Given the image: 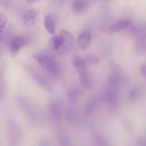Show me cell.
Returning a JSON list of instances; mask_svg holds the SVG:
<instances>
[{
  "label": "cell",
  "mask_w": 146,
  "mask_h": 146,
  "mask_svg": "<svg viewBox=\"0 0 146 146\" xmlns=\"http://www.w3.org/2000/svg\"><path fill=\"white\" fill-rule=\"evenodd\" d=\"M33 58L36 60V61L41 66V68H44L49 74L54 76L59 74L61 71L59 64L54 57L50 54L40 53L33 56Z\"/></svg>",
  "instance_id": "cell-1"
},
{
  "label": "cell",
  "mask_w": 146,
  "mask_h": 146,
  "mask_svg": "<svg viewBox=\"0 0 146 146\" xmlns=\"http://www.w3.org/2000/svg\"><path fill=\"white\" fill-rule=\"evenodd\" d=\"M111 68L108 84H109L110 87L116 89L124 82L126 78H125L124 71H123V70L115 63H111Z\"/></svg>",
  "instance_id": "cell-2"
},
{
  "label": "cell",
  "mask_w": 146,
  "mask_h": 146,
  "mask_svg": "<svg viewBox=\"0 0 146 146\" xmlns=\"http://www.w3.org/2000/svg\"><path fill=\"white\" fill-rule=\"evenodd\" d=\"M29 43V37L24 35H20L14 36L11 38L9 44L10 54L12 56H16L19 54L22 47Z\"/></svg>",
  "instance_id": "cell-3"
},
{
  "label": "cell",
  "mask_w": 146,
  "mask_h": 146,
  "mask_svg": "<svg viewBox=\"0 0 146 146\" xmlns=\"http://www.w3.org/2000/svg\"><path fill=\"white\" fill-rule=\"evenodd\" d=\"M131 23L132 21L129 19H123L115 21V22L106 26L104 27L103 31L109 33V34H113V33L118 32V31H122V30L129 27L131 25Z\"/></svg>",
  "instance_id": "cell-4"
},
{
  "label": "cell",
  "mask_w": 146,
  "mask_h": 146,
  "mask_svg": "<svg viewBox=\"0 0 146 146\" xmlns=\"http://www.w3.org/2000/svg\"><path fill=\"white\" fill-rule=\"evenodd\" d=\"M28 72L29 74H30V76L32 77L33 79H34L40 86L42 87V88L45 90L51 91V84H50V83L48 82V80H47L44 76L41 75V74H39L38 71H36L34 68H31V67H29Z\"/></svg>",
  "instance_id": "cell-5"
},
{
  "label": "cell",
  "mask_w": 146,
  "mask_h": 146,
  "mask_svg": "<svg viewBox=\"0 0 146 146\" xmlns=\"http://www.w3.org/2000/svg\"><path fill=\"white\" fill-rule=\"evenodd\" d=\"M102 99L110 106H116L118 104V98L115 88L109 86V88L107 89L102 95Z\"/></svg>",
  "instance_id": "cell-6"
},
{
  "label": "cell",
  "mask_w": 146,
  "mask_h": 146,
  "mask_svg": "<svg viewBox=\"0 0 146 146\" xmlns=\"http://www.w3.org/2000/svg\"><path fill=\"white\" fill-rule=\"evenodd\" d=\"M48 47L51 51H58V52H64V51H66L65 44L61 38V36L59 35H56L53 36L48 41Z\"/></svg>",
  "instance_id": "cell-7"
},
{
  "label": "cell",
  "mask_w": 146,
  "mask_h": 146,
  "mask_svg": "<svg viewBox=\"0 0 146 146\" xmlns=\"http://www.w3.org/2000/svg\"><path fill=\"white\" fill-rule=\"evenodd\" d=\"M38 12L35 9H29L25 11L23 17V21L26 27L34 26L38 21Z\"/></svg>",
  "instance_id": "cell-8"
},
{
  "label": "cell",
  "mask_w": 146,
  "mask_h": 146,
  "mask_svg": "<svg viewBox=\"0 0 146 146\" xmlns=\"http://www.w3.org/2000/svg\"><path fill=\"white\" fill-rule=\"evenodd\" d=\"M73 65H74V68H76L77 73L79 75V77L83 76L88 74V72H87V66H86L83 64L82 57L78 56H74L73 58Z\"/></svg>",
  "instance_id": "cell-9"
},
{
  "label": "cell",
  "mask_w": 146,
  "mask_h": 146,
  "mask_svg": "<svg viewBox=\"0 0 146 146\" xmlns=\"http://www.w3.org/2000/svg\"><path fill=\"white\" fill-rule=\"evenodd\" d=\"M91 40V37L90 33L88 31H84L81 33V35L78 36L77 39V44L81 49H86L89 47Z\"/></svg>",
  "instance_id": "cell-10"
},
{
  "label": "cell",
  "mask_w": 146,
  "mask_h": 146,
  "mask_svg": "<svg viewBox=\"0 0 146 146\" xmlns=\"http://www.w3.org/2000/svg\"><path fill=\"white\" fill-rule=\"evenodd\" d=\"M88 3L87 0H74L71 4V7L74 11L77 14L84 12L88 8Z\"/></svg>",
  "instance_id": "cell-11"
},
{
  "label": "cell",
  "mask_w": 146,
  "mask_h": 146,
  "mask_svg": "<svg viewBox=\"0 0 146 146\" xmlns=\"http://www.w3.org/2000/svg\"><path fill=\"white\" fill-rule=\"evenodd\" d=\"M60 36H61V38H63L64 41V44H65L66 48V49H69L71 48V46L74 44H75V38H74V36L71 34L66 29H62L60 32Z\"/></svg>",
  "instance_id": "cell-12"
},
{
  "label": "cell",
  "mask_w": 146,
  "mask_h": 146,
  "mask_svg": "<svg viewBox=\"0 0 146 146\" xmlns=\"http://www.w3.org/2000/svg\"><path fill=\"white\" fill-rule=\"evenodd\" d=\"M44 27L50 34L55 32V20L51 15H46L44 18Z\"/></svg>",
  "instance_id": "cell-13"
},
{
  "label": "cell",
  "mask_w": 146,
  "mask_h": 146,
  "mask_svg": "<svg viewBox=\"0 0 146 146\" xmlns=\"http://www.w3.org/2000/svg\"><path fill=\"white\" fill-rule=\"evenodd\" d=\"M131 34L140 42H143L146 39V32L141 29L133 27L131 29Z\"/></svg>",
  "instance_id": "cell-14"
},
{
  "label": "cell",
  "mask_w": 146,
  "mask_h": 146,
  "mask_svg": "<svg viewBox=\"0 0 146 146\" xmlns=\"http://www.w3.org/2000/svg\"><path fill=\"white\" fill-rule=\"evenodd\" d=\"M78 91L76 88H71L68 89L66 92V98L68 102L75 103L78 100Z\"/></svg>",
  "instance_id": "cell-15"
},
{
  "label": "cell",
  "mask_w": 146,
  "mask_h": 146,
  "mask_svg": "<svg viewBox=\"0 0 146 146\" xmlns=\"http://www.w3.org/2000/svg\"><path fill=\"white\" fill-rule=\"evenodd\" d=\"M49 112L53 116L58 117L61 113V107L57 102H52L49 105Z\"/></svg>",
  "instance_id": "cell-16"
},
{
  "label": "cell",
  "mask_w": 146,
  "mask_h": 146,
  "mask_svg": "<svg viewBox=\"0 0 146 146\" xmlns=\"http://www.w3.org/2000/svg\"><path fill=\"white\" fill-rule=\"evenodd\" d=\"M83 64L86 66H89L93 65V64H98L100 62V58L96 56H89L86 57H82Z\"/></svg>",
  "instance_id": "cell-17"
},
{
  "label": "cell",
  "mask_w": 146,
  "mask_h": 146,
  "mask_svg": "<svg viewBox=\"0 0 146 146\" xmlns=\"http://www.w3.org/2000/svg\"><path fill=\"white\" fill-rule=\"evenodd\" d=\"M140 95V91L138 88L136 87H134V88H131L130 90L129 93H128V98L131 101H136Z\"/></svg>",
  "instance_id": "cell-18"
},
{
  "label": "cell",
  "mask_w": 146,
  "mask_h": 146,
  "mask_svg": "<svg viewBox=\"0 0 146 146\" xmlns=\"http://www.w3.org/2000/svg\"><path fill=\"white\" fill-rule=\"evenodd\" d=\"M80 80H81V84H82V85L84 86L85 88H91V79H90V76L88 74L83 76H80Z\"/></svg>",
  "instance_id": "cell-19"
},
{
  "label": "cell",
  "mask_w": 146,
  "mask_h": 146,
  "mask_svg": "<svg viewBox=\"0 0 146 146\" xmlns=\"http://www.w3.org/2000/svg\"><path fill=\"white\" fill-rule=\"evenodd\" d=\"M96 106V102L94 101H91L90 103H88L87 104V106L85 108V113L87 115H90V114L92 113L95 110Z\"/></svg>",
  "instance_id": "cell-20"
},
{
  "label": "cell",
  "mask_w": 146,
  "mask_h": 146,
  "mask_svg": "<svg viewBox=\"0 0 146 146\" xmlns=\"http://www.w3.org/2000/svg\"><path fill=\"white\" fill-rule=\"evenodd\" d=\"M7 21H8V18H7V15L3 14V13H1L0 14V28H1V30L4 29V27H6Z\"/></svg>",
  "instance_id": "cell-21"
},
{
  "label": "cell",
  "mask_w": 146,
  "mask_h": 146,
  "mask_svg": "<svg viewBox=\"0 0 146 146\" xmlns=\"http://www.w3.org/2000/svg\"><path fill=\"white\" fill-rule=\"evenodd\" d=\"M95 145H108V143L106 142V141L104 140V138L101 136H96L94 139Z\"/></svg>",
  "instance_id": "cell-22"
},
{
  "label": "cell",
  "mask_w": 146,
  "mask_h": 146,
  "mask_svg": "<svg viewBox=\"0 0 146 146\" xmlns=\"http://www.w3.org/2000/svg\"><path fill=\"white\" fill-rule=\"evenodd\" d=\"M58 140H59L60 142H61V145H68L69 143H68V139L66 135H64V134H61L59 137H58Z\"/></svg>",
  "instance_id": "cell-23"
},
{
  "label": "cell",
  "mask_w": 146,
  "mask_h": 146,
  "mask_svg": "<svg viewBox=\"0 0 146 146\" xmlns=\"http://www.w3.org/2000/svg\"><path fill=\"white\" fill-rule=\"evenodd\" d=\"M140 71H141L142 76H143L146 78V64H143V65L141 66Z\"/></svg>",
  "instance_id": "cell-24"
},
{
  "label": "cell",
  "mask_w": 146,
  "mask_h": 146,
  "mask_svg": "<svg viewBox=\"0 0 146 146\" xmlns=\"http://www.w3.org/2000/svg\"><path fill=\"white\" fill-rule=\"evenodd\" d=\"M125 128H127L128 131H132V126H131V124L128 121H125Z\"/></svg>",
  "instance_id": "cell-25"
},
{
  "label": "cell",
  "mask_w": 146,
  "mask_h": 146,
  "mask_svg": "<svg viewBox=\"0 0 146 146\" xmlns=\"http://www.w3.org/2000/svg\"><path fill=\"white\" fill-rule=\"evenodd\" d=\"M29 4H35V3H38L41 1V0H25Z\"/></svg>",
  "instance_id": "cell-26"
},
{
  "label": "cell",
  "mask_w": 146,
  "mask_h": 146,
  "mask_svg": "<svg viewBox=\"0 0 146 146\" xmlns=\"http://www.w3.org/2000/svg\"><path fill=\"white\" fill-rule=\"evenodd\" d=\"M145 32H146V24H145Z\"/></svg>",
  "instance_id": "cell-27"
},
{
  "label": "cell",
  "mask_w": 146,
  "mask_h": 146,
  "mask_svg": "<svg viewBox=\"0 0 146 146\" xmlns=\"http://www.w3.org/2000/svg\"><path fill=\"white\" fill-rule=\"evenodd\" d=\"M145 49H146V46H145Z\"/></svg>",
  "instance_id": "cell-28"
}]
</instances>
